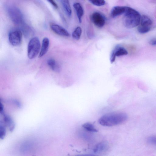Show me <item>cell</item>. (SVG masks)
<instances>
[{
	"mask_svg": "<svg viewBox=\"0 0 156 156\" xmlns=\"http://www.w3.org/2000/svg\"><path fill=\"white\" fill-rule=\"evenodd\" d=\"M61 3L66 13L68 16L72 14V9L69 0H61Z\"/></svg>",
	"mask_w": 156,
	"mask_h": 156,
	"instance_id": "obj_13",
	"label": "cell"
},
{
	"mask_svg": "<svg viewBox=\"0 0 156 156\" xmlns=\"http://www.w3.org/2000/svg\"><path fill=\"white\" fill-rule=\"evenodd\" d=\"M151 27H145L140 25L137 28L138 32L140 34H145L151 30Z\"/></svg>",
	"mask_w": 156,
	"mask_h": 156,
	"instance_id": "obj_18",
	"label": "cell"
},
{
	"mask_svg": "<svg viewBox=\"0 0 156 156\" xmlns=\"http://www.w3.org/2000/svg\"><path fill=\"white\" fill-rule=\"evenodd\" d=\"M90 2L94 5L101 6L104 5L105 1L104 0H88Z\"/></svg>",
	"mask_w": 156,
	"mask_h": 156,
	"instance_id": "obj_19",
	"label": "cell"
},
{
	"mask_svg": "<svg viewBox=\"0 0 156 156\" xmlns=\"http://www.w3.org/2000/svg\"><path fill=\"white\" fill-rule=\"evenodd\" d=\"M124 14L123 24L128 28H132L139 25L140 23L141 16L135 9L126 6Z\"/></svg>",
	"mask_w": 156,
	"mask_h": 156,
	"instance_id": "obj_2",
	"label": "cell"
},
{
	"mask_svg": "<svg viewBox=\"0 0 156 156\" xmlns=\"http://www.w3.org/2000/svg\"><path fill=\"white\" fill-rule=\"evenodd\" d=\"M22 31L19 29H16L11 31L9 34V40L13 46H17L20 44L22 41Z\"/></svg>",
	"mask_w": 156,
	"mask_h": 156,
	"instance_id": "obj_4",
	"label": "cell"
},
{
	"mask_svg": "<svg viewBox=\"0 0 156 156\" xmlns=\"http://www.w3.org/2000/svg\"><path fill=\"white\" fill-rule=\"evenodd\" d=\"M82 32L81 28L79 27H77L72 33V37L75 40H79L80 38Z\"/></svg>",
	"mask_w": 156,
	"mask_h": 156,
	"instance_id": "obj_16",
	"label": "cell"
},
{
	"mask_svg": "<svg viewBox=\"0 0 156 156\" xmlns=\"http://www.w3.org/2000/svg\"><path fill=\"white\" fill-rule=\"evenodd\" d=\"M53 6L57 8H58V5L54 0H47Z\"/></svg>",
	"mask_w": 156,
	"mask_h": 156,
	"instance_id": "obj_22",
	"label": "cell"
},
{
	"mask_svg": "<svg viewBox=\"0 0 156 156\" xmlns=\"http://www.w3.org/2000/svg\"><path fill=\"white\" fill-rule=\"evenodd\" d=\"M91 19L93 23L99 28L102 27L105 23V19L101 13L95 12L93 13Z\"/></svg>",
	"mask_w": 156,
	"mask_h": 156,
	"instance_id": "obj_6",
	"label": "cell"
},
{
	"mask_svg": "<svg viewBox=\"0 0 156 156\" xmlns=\"http://www.w3.org/2000/svg\"><path fill=\"white\" fill-rule=\"evenodd\" d=\"M116 56L126 55L128 54L127 50L123 47L117 45L113 49Z\"/></svg>",
	"mask_w": 156,
	"mask_h": 156,
	"instance_id": "obj_15",
	"label": "cell"
},
{
	"mask_svg": "<svg viewBox=\"0 0 156 156\" xmlns=\"http://www.w3.org/2000/svg\"><path fill=\"white\" fill-rule=\"evenodd\" d=\"M108 145L106 141H102L97 144L93 149L95 153H98L106 151L108 148Z\"/></svg>",
	"mask_w": 156,
	"mask_h": 156,
	"instance_id": "obj_10",
	"label": "cell"
},
{
	"mask_svg": "<svg viewBox=\"0 0 156 156\" xmlns=\"http://www.w3.org/2000/svg\"><path fill=\"white\" fill-rule=\"evenodd\" d=\"M82 126L84 129L88 131L93 132H96L98 131V130L94 126L89 123H85L82 125Z\"/></svg>",
	"mask_w": 156,
	"mask_h": 156,
	"instance_id": "obj_17",
	"label": "cell"
},
{
	"mask_svg": "<svg viewBox=\"0 0 156 156\" xmlns=\"http://www.w3.org/2000/svg\"><path fill=\"white\" fill-rule=\"evenodd\" d=\"M49 40L47 37H44L43 39L39 57L41 58L44 56L47 52L49 46Z\"/></svg>",
	"mask_w": 156,
	"mask_h": 156,
	"instance_id": "obj_8",
	"label": "cell"
},
{
	"mask_svg": "<svg viewBox=\"0 0 156 156\" xmlns=\"http://www.w3.org/2000/svg\"><path fill=\"white\" fill-rule=\"evenodd\" d=\"M128 118L127 115L121 112H112L105 114L98 119V123L101 125L112 126L121 124Z\"/></svg>",
	"mask_w": 156,
	"mask_h": 156,
	"instance_id": "obj_1",
	"label": "cell"
},
{
	"mask_svg": "<svg viewBox=\"0 0 156 156\" xmlns=\"http://www.w3.org/2000/svg\"><path fill=\"white\" fill-rule=\"evenodd\" d=\"M126 6H115L113 8L111 11V15L114 18L124 13Z\"/></svg>",
	"mask_w": 156,
	"mask_h": 156,
	"instance_id": "obj_9",
	"label": "cell"
},
{
	"mask_svg": "<svg viewBox=\"0 0 156 156\" xmlns=\"http://www.w3.org/2000/svg\"><path fill=\"white\" fill-rule=\"evenodd\" d=\"M41 44L39 39L36 37L31 38L29 42L27 50V55L29 59L35 58L39 53Z\"/></svg>",
	"mask_w": 156,
	"mask_h": 156,
	"instance_id": "obj_3",
	"label": "cell"
},
{
	"mask_svg": "<svg viewBox=\"0 0 156 156\" xmlns=\"http://www.w3.org/2000/svg\"><path fill=\"white\" fill-rule=\"evenodd\" d=\"M47 63L50 68L53 71L56 72H59L60 71V66L54 59H48L47 61Z\"/></svg>",
	"mask_w": 156,
	"mask_h": 156,
	"instance_id": "obj_12",
	"label": "cell"
},
{
	"mask_svg": "<svg viewBox=\"0 0 156 156\" xmlns=\"http://www.w3.org/2000/svg\"><path fill=\"white\" fill-rule=\"evenodd\" d=\"M78 19L79 22L80 23L82 21V18L83 15V9L80 4L79 3H76L73 5Z\"/></svg>",
	"mask_w": 156,
	"mask_h": 156,
	"instance_id": "obj_11",
	"label": "cell"
},
{
	"mask_svg": "<svg viewBox=\"0 0 156 156\" xmlns=\"http://www.w3.org/2000/svg\"><path fill=\"white\" fill-rule=\"evenodd\" d=\"M50 27L52 30L56 34L64 37H69L70 34L68 31L62 27L56 24H52Z\"/></svg>",
	"mask_w": 156,
	"mask_h": 156,
	"instance_id": "obj_7",
	"label": "cell"
},
{
	"mask_svg": "<svg viewBox=\"0 0 156 156\" xmlns=\"http://www.w3.org/2000/svg\"><path fill=\"white\" fill-rule=\"evenodd\" d=\"M9 15L12 21L16 24L20 23L22 22L21 13L17 8L11 7L9 9Z\"/></svg>",
	"mask_w": 156,
	"mask_h": 156,
	"instance_id": "obj_5",
	"label": "cell"
},
{
	"mask_svg": "<svg viewBox=\"0 0 156 156\" xmlns=\"http://www.w3.org/2000/svg\"><path fill=\"white\" fill-rule=\"evenodd\" d=\"M149 44L152 45H156V39L154 38L151 39L149 42Z\"/></svg>",
	"mask_w": 156,
	"mask_h": 156,
	"instance_id": "obj_23",
	"label": "cell"
},
{
	"mask_svg": "<svg viewBox=\"0 0 156 156\" xmlns=\"http://www.w3.org/2000/svg\"><path fill=\"white\" fill-rule=\"evenodd\" d=\"M116 55L114 51L113 50L110 55V60L111 63L114 62L115 59Z\"/></svg>",
	"mask_w": 156,
	"mask_h": 156,
	"instance_id": "obj_20",
	"label": "cell"
},
{
	"mask_svg": "<svg viewBox=\"0 0 156 156\" xmlns=\"http://www.w3.org/2000/svg\"><path fill=\"white\" fill-rule=\"evenodd\" d=\"M148 141L150 143L156 144V136H151L148 138Z\"/></svg>",
	"mask_w": 156,
	"mask_h": 156,
	"instance_id": "obj_21",
	"label": "cell"
},
{
	"mask_svg": "<svg viewBox=\"0 0 156 156\" xmlns=\"http://www.w3.org/2000/svg\"><path fill=\"white\" fill-rule=\"evenodd\" d=\"M140 25L145 27H151L152 21L148 16L143 15L141 16Z\"/></svg>",
	"mask_w": 156,
	"mask_h": 156,
	"instance_id": "obj_14",
	"label": "cell"
}]
</instances>
